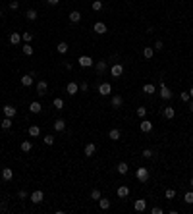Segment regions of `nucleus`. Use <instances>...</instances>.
Returning a JSON list of instances; mask_svg holds the SVG:
<instances>
[{
    "label": "nucleus",
    "instance_id": "33",
    "mask_svg": "<svg viewBox=\"0 0 193 214\" xmlns=\"http://www.w3.org/2000/svg\"><path fill=\"white\" fill-rule=\"evenodd\" d=\"M25 17H27L29 21H35V19H37V12H35V10H27V14H25Z\"/></svg>",
    "mask_w": 193,
    "mask_h": 214
},
{
    "label": "nucleus",
    "instance_id": "13",
    "mask_svg": "<svg viewBox=\"0 0 193 214\" xmlns=\"http://www.w3.org/2000/svg\"><path fill=\"white\" fill-rule=\"evenodd\" d=\"M93 29H95V33H97V35H104V33H106V25L103 23V21H97Z\"/></svg>",
    "mask_w": 193,
    "mask_h": 214
},
{
    "label": "nucleus",
    "instance_id": "23",
    "mask_svg": "<svg viewBox=\"0 0 193 214\" xmlns=\"http://www.w3.org/2000/svg\"><path fill=\"white\" fill-rule=\"evenodd\" d=\"M155 91H156V89H155L153 83H145V85H143V93H145V95H153Z\"/></svg>",
    "mask_w": 193,
    "mask_h": 214
},
{
    "label": "nucleus",
    "instance_id": "48",
    "mask_svg": "<svg viewBox=\"0 0 193 214\" xmlns=\"http://www.w3.org/2000/svg\"><path fill=\"white\" fill-rule=\"evenodd\" d=\"M87 89H89V85H87L85 81H81V85H79V91H83V93H85Z\"/></svg>",
    "mask_w": 193,
    "mask_h": 214
},
{
    "label": "nucleus",
    "instance_id": "19",
    "mask_svg": "<svg viewBox=\"0 0 193 214\" xmlns=\"http://www.w3.org/2000/svg\"><path fill=\"white\" fill-rule=\"evenodd\" d=\"M54 129H56V131H64V129H66V122H64L62 118H58V120L54 122Z\"/></svg>",
    "mask_w": 193,
    "mask_h": 214
},
{
    "label": "nucleus",
    "instance_id": "37",
    "mask_svg": "<svg viewBox=\"0 0 193 214\" xmlns=\"http://www.w3.org/2000/svg\"><path fill=\"white\" fill-rule=\"evenodd\" d=\"M21 39H23L25 42H31V41H33V33H31V31H25L23 35H21Z\"/></svg>",
    "mask_w": 193,
    "mask_h": 214
},
{
    "label": "nucleus",
    "instance_id": "32",
    "mask_svg": "<svg viewBox=\"0 0 193 214\" xmlns=\"http://www.w3.org/2000/svg\"><path fill=\"white\" fill-rule=\"evenodd\" d=\"M68 48H70V47H68L66 42H58V47H56V50H58L60 54H66V52H68Z\"/></svg>",
    "mask_w": 193,
    "mask_h": 214
},
{
    "label": "nucleus",
    "instance_id": "51",
    "mask_svg": "<svg viewBox=\"0 0 193 214\" xmlns=\"http://www.w3.org/2000/svg\"><path fill=\"white\" fill-rule=\"evenodd\" d=\"M189 97H193V87H191V89H189Z\"/></svg>",
    "mask_w": 193,
    "mask_h": 214
},
{
    "label": "nucleus",
    "instance_id": "3",
    "mask_svg": "<svg viewBox=\"0 0 193 214\" xmlns=\"http://www.w3.org/2000/svg\"><path fill=\"white\" fill-rule=\"evenodd\" d=\"M79 66H81V67H91V66H93L95 62H93V58H89V56H79Z\"/></svg>",
    "mask_w": 193,
    "mask_h": 214
},
{
    "label": "nucleus",
    "instance_id": "41",
    "mask_svg": "<svg viewBox=\"0 0 193 214\" xmlns=\"http://www.w3.org/2000/svg\"><path fill=\"white\" fill-rule=\"evenodd\" d=\"M164 195H166V199H174V197H176V191H174V189H166Z\"/></svg>",
    "mask_w": 193,
    "mask_h": 214
},
{
    "label": "nucleus",
    "instance_id": "12",
    "mask_svg": "<svg viewBox=\"0 0 193 214\" xmlns=\"http://www.w3.org/2000/svg\"><path fill=\"white\" fill-rule=\"evenodd\" d=\"M133 208L137 210V212H143L147 208V201L145 199H137V201H135V205H133Z\"/></svg>",
    "mask_w": 193,
    "mask_h": 214
},
{
    "label": "nucleus",
    "instance_id": "2",
    "mask_svg": "<svg viewBox=\"0 0 193 214\" xmlns=\"http://www.w3.org/2000/svg\"><path fill=\"white\" fill-rule=\"evenodd\" d=\"M99 93L103 95V97H108V95L112 93V85H110V83H100V85H99Z\"/></svg>",
    "mask_w": 193,
    "mask_h": 214
},
{
    "label": "nucleus",
    "instance_id": "27",
    "mask_svg": "<svg viewBox=\"0 0 193 214\" xmlns=\"http://www.w3.org/2000/svg\"><path fill=\"white\" fill-rule=\"evenodd\" d=\"M95 67H97V73H104V70H106V62L100 60V62L95 64Z\"/></svg>",
    "mask_w": 193,
    "mask_h": 214
},
{
    "label": "nucleus",
    "instance_id": "29",
    "mask_svg": "<svg viewBox=\"0 0 193 214\" xmlns=\"http://www.w3.org/2000/svg\"><path fill=\"white\" fill-rule=\"evenodd\" d=\"M153 54H155V48H151V47H145V48H143V56H145L147 60L153 58Z\"/></svg>",
    "mask_w": 193,
    "mask_h": 214
},
{
    "label": "nucleus",
    "instance_id": "4",
    "mask_svg": "<svg viewBox=\"0 0 193 214\" xmlns=\"http://www.w3.org/2000/svg\"><path fill=\"white\" fill-rule=\"evenodd\" d=\"M110 73H112V77H120L124 73V66L122 64H114V66L110 67Z\"/></svg>",
    "mask_w": 193,
    "mask_h": 214
},
{
    "label": "nucleus",
    "instance_id": "35",
    "mask_svg": "<svg viewBox=\"0 0 193 214\" xmlns=\"http://www.w3.org/2000/svg\"><path fill=\"white\" fill-rule=\"evenodd\" d=\"M184 201L187 202V205H193V191H187V193L184 195Z\"/></svg>",
    "mask_w": 193,
    "mask_h": 214
},
{
    "label": "nucleus",
    "instance_id": "28",
    "mask_svg": "<svg viewBox=\"0 0 193 214\" xmlns=\"http://www.w3.org/2000/svg\"><path fill=\"white\" fill-rule=\"evenodd\" d=\"M99 207L103 208V210L110 208V201H108V199H103V197H100V199H99Z\"/></svg>",
    "mask_w": 193,
    "mask_h": 214
},
{
    "label": "nucleus",
    "instance_id": "44",
    "mask_svg": "<svg viewBox=\"0 0 193 214\" xmlns=\"http://www.w3.org/2000/svg\"><path fill=\"white\" fill-rule=\"evenodd\" d=\"M143 158H153V151L151 149H145L143 151Z\"/></svg>",
    "mask_w": 193,
    "mask_h": 214
},
{
    "label": "nucleus",
    "instance_id": "15",
    "mask_svg": "<svg viewBox=\"0 0 193 214\" xmlns=\"http://www.w3.org/2000/svg\"><path fill=\"white\" fill-rule=\"evenodd\" d=\"M128 195H130V187H128V185H120V187H118V197H120V199H126Z\"/></svg>",
    "mask_w": 193,
    "mask_h": 214
},
{
    "label": "nucleus",
    "instance_id": "52",
    "mask_svg": "<svg viewBox=\"0 0 193 214\" xmlns=\"http://www.w3.org/2000/svg\"><path fill=\"white\" fill-rule=\"evenodd\" d=\"M189 110H191V112H193V102H189Z\"/></svg>",
    "mask_w": 193,
    "mask_h": 214
},
{
    "label": "nucleus",
    "instance_id": "7",
    "mask_svg": "<svg viewBox=\"0 0 193 214\" xmlns=\"http://www.w3.org/2000/svg\"><path fill=\"white\" fill-rule=\"evenodd\" d=\"M160 97H162L164 100H170V98H172V91H170L164 83H160Z\"/></svg>",
    "mask_w": 193,
    "mask_h": 214
},
{
    "label": "nucleus",
    "instance_id": "14",
    "mask_svg": "<svg viewBox=\"0 0 193 214\" xmlns=\"http://www.w3.org/2000/svg\"><path fill=\"white\" fill-rule=\"evenodd\" d=\"M83 152H85V156H89V158H91V156H93V154L97 152V145H95V143H89L87 147H85V151H83Z\"/></svg>",
    "mask_w": 193,
    "mask_h": 214
},
{
    "label": "nucleus",
    "instance_id": "18",
    "mask_svg": "<svg viewBox=\"0 0 193 214\" xmlns=\"http://www.w3.org/2000/svg\"><path fill=\"white\" fill-rule=\"evenodd\" d=\"M122 102H124V98H122L120 95H114V97H112V108H120Z\"/></svg>",
    "mask_w": 193,
    "mask_h": 214
},
{
    "label": "nucleus",
    "instance_id": "39",
    "mask_svg": "<svg viewBox=\"0 0 193 214\" xmlns=\"http://www.w3.org/2000/svg\"><path fill=\"white\" fill-rule=\"evenodd\" d=\"M23 54H25V56H31V54H33V47H31L29 42H27L25 47H23Z\"/></svg>",
    "mask_w": 193,
    "mask_h": 214
},
{
    "label": "nucleus",
    "instance_id": "10",
    "mask_svg": "<svg viewBox=\"0 0 193 214\" xmlns=\"http://www.w3.org/2000/svg\"><path fill=\"white\" fill-rule=\"evenodd\" d=\"M139 129H141L143 133H149V131L153 129V122H149V120H143V122L139 123Z\"/></svg>",
    "mask_w": 193,
    "mask_h": 214
},
{
    "label": "nucleus",
    "instance_id": "1",
    "mask_svg": "<svg viewBox=\"0 0 193 214\" xmlns=\"http://www.w3.org/2000/svg\"><path fill=\"white\" fill-rule=\"evenodd\" d=\"M135 177H137L141 183H145L147 179H149V170H147V168H143V166L137 168V170H135Z\"/></svg>",
    "mask_w": 193,
    "mask_h": 214
},
{
    "label": "nucleus",
    "instance_id": "42",
    "mask_svg": "<svg viewBox=\"0 0 193 214\" xmlns=\"http://www.w3.org/2000/svg\"><path fill=\"white\" fill-rule=\"evenodd\" d=\"M43 141H44V145H52L54 143V137H52V135H44Z\"/></svg>",
    "mask_w": 193,
    "mask_h": 214
},
{
    "label": "nucleus",
    "instance_id": "20",
    "mask_svg": "<svg viewBox=\"0 0 193 214\" xmlns=\"http://www.w3.org/2000/svg\"><path fill=\"white\" fill-rule=\"evenodd\" d=\"M12 177H14V172L10 170V168H4V170H2V179H4V182H10Z\"/></svg>",
    "mask_w": 193,
    "mask_h": 214
},
{
    "label": "nucleus",
    "instance_id": "16",
    "mask_svg": "<svg viewBox=\"0 0 193 214\" xmlns=\"http://www.w3.org/2000/svg\"><path fill=\"white\" fill-rule=\"evenodd\" d=\"M41 110H43V106H41V102H37V100H33V102L29 104V112H33V114H39Z\"/></svg>",
    "mask_w": 193,
    "mask_h": 214
},
{
    "label": "nucleus",
    "instance_id": "17",
    "mask_svg": "<svg viewBox=\"0 0 193 214\" xmlns=\"http://www.w3.org/2000/svg\"><path fill=\"white\" fill-rule=\"evenodd\" d=\"M116 170H118V174H120V176H126V174H128V170H130V168H128V162H120Z\"/></svg>",
    "mask_w": 193,
    "mask_h": 214
},
{
    "label": "nucleus",
    "instance_id": "5",
    "mask_svg": "<svg viewBox=\"0 0 193 214\" xmlns=\"http://www.w3.org/2000/svg\"><path fill=\"white\" fill-rule=\"evenodd\" d=\"M47 91H48V83L47 81H39L37 83V95L44 97V95H47Z\"/></svg>",
    "mask_w": 193,
    "mask_h": 214
},
{
    "label": "nucleus",
    "instance_id": "53",
    "mask_svg": "<svg viewBox=\"0 0 193 214\" xmlns=\"http://www.w3.org/2000/svg\"><path fill=\"white\" fill-rule=\"evenodd\" d=\"M189 185H191V187H193V177H191V182H189Z\"/></svg>",
    "mask_w": 193,
    "mask_h": 214
},
{
    "label": "nucleus",
    "instance_id": "46",
    "mask_svg": "<svg viewBox=\"0 0 193 214\" xmlns=\"http://www.w3.org/2000/svg\"><path fill=\"white\" fill-rule=\"evenodd\" d=\"M10 8H12V10H18V8H19V2H18V0H12V2H10Z\"/></svg>",
    "mask_w": 193,
    "mask_h": 214
},
{
    "label": "nucleus",
    "instance_id": "38",
    "mask_svg": "<svg viewBox=\"0 0 193 214\" xmlns=\"http://www.w3.org/2000/svg\"><path fill=\"white\" fill-rule=\"evenodd\" d=\"M100 197H103V195H100L99 189H93V191H91V199H93V201H99Z\"/></svg>",
    "mask_w": 193,
    "mask_h": 214
},
{
    "label": "nucleus",
    "instance_id": "49",
    "mask_svg": "<svg viewBox=\"0 0 193 214\" xmlns=\"http://www.w3.org/2000/svg\"><path fill=\"white\" fill-rule=\"evenodd\" d=\"M155 48H156V50H162V48H164V44H162V41H156V44H155Z\"/></svg>",
    "mask_w": 193,
    "mask_h": 214
},
{
    "label": "nucleus",
    "instance_id": "40",
    "mask_svg": "<svg viewBox=\"0 0 193 214\" xmlns=\"http://www.w3.org/2000/svg\"><path fill=\"white\" fill-rule=\"evenodd\" d=\"M180 98L184 100V102H189V98H191V97H189V91H184V93H180Z\"/></svg>",
    "mask_w": 193,
    "mask_h": 214
},
{
    "label": "nucleus",
    "instance_id": "31",
    "mask_svg": "<svg viewBox=\"0 0 193 214\" xmlns=\"http://www.w3.org/2000/svg\"><path fill=\"white\" fill-rule=\"evenodd\" d=\"M33 149V143L31 141H23V143H21V151H23V152H29Z\"/></svg>",
    "mask_w": 193,
    "mask_h": 214
},
{
    "label": "nucleus",
    "instance_id": "36",
    "mask_svg": "<svg viewBox=\"0 0 193 214\" xmlns=\"http://www.w3.org/2000/svg\"><path fill=\"white\" fill-rule=\"evenodd\" d=\"M52 104H54L56 110H62V108H64V100H62V98H54V102H52Z\"/></svg>",
    "mask_w": 193,
    "mask_h": 214
},
{
    "label": "nucleus",
    "instance_id": "43",
    "mask_svg": "<svg viewBox=\"0 0 193 214\" xmlns=\"http://www.w3.org/2000/svg\"><path fill=\"white\" fill-rule=\"evenodd\" d=\"M145 114H147V108L139 106V108H137V116H139V118H145Z\"/></svg>",
    "mask_w": 193,
    "mask_h": 214
},
{
    "label": "nucleus",
    "instance_id": "22",
    "mask_svg": "<svg viewBox=\"0 0 193 214\" xmlns=\"http://www.w3.org/2000/svg\"><path fill=\"white\" fill-rule=\"evenodd\" d=\"M70 21H72V23H77V21H81V14H79L77 10L70 12Z\"/></svg>",
    "mask_w": 193,
    "mask_h": 214
},
{
    "label": "nucleus",
    "instance_id": "24",
    "mask_svg": "<svg viewBox=\"0 0 193 214\" xmlns=\"http://www.w3.org/2000/svg\"><path fill=\"white\" fill-rule=\"evenodd\" d=\"M19 41H21V35L19 33H12V35H10V44H19Z\"/></svg>",
    "mask_w": 193,
    "mask_h": 214
},
{
    "label": "nucleus",
    "instance_id": "47",
    "mask_svg": "<svg viewBox=\"0 0 193 214\" xmlns=\"http://www.w3.org/2000/svg\"><path fill=\"white\" fill-rule=\"evenodd\" d=\"M151 212H153V214H162V208H160V207H153Z\"/></svg>",
    "mask_w": 193,
    "mask_h": 214
},
{
    "label": "nucleus",
    "instance_id": "21",
    "mask_svg": "<svg viewBox=\"0 0 193 214\" xmlns=\"http://www.w3.org/2000/svg\"><path fill=\"white\" fill-rule=\"evenodd\" d=\"M21 85H23V87H31L33 85V75L29 73V75H23V77H21Z\"/></svg>",
    "mask_w": 193,
    "mask_h": 214
},
{
    "label": "nucleus",
    "instance_id": "9",
    "mask_svg": "<svg viewBox=\"0 0 193 214\" xmlns=\"http://www.w3.org/2000/svg\"><path fill=\"white\" fill-rule=\"evenodd\" d=\"M162 114H164V118H166V120H172V118L176 116V110H174V106H164Z\"/></svg>",
    "mask_w": 193,
    "mask_h": 214
},
{
    "label": "nucleus",
    "instance_id": "11",
    "mask_svg": "<svg viewBox=\"0 0 193 214\" xmlns=\"http://www.w3.org/2000/svg\"><path fill=\"white\" fill-rule=\"evenodd\" d=\"M43 199H44L43 191H33V193H31V201L35 202V205H39V202H43Z\"/></svg>",
    "mask_w": 193,
    "mask_h": 214
},
{
    "label": "nucleus",
    "instance_id": "6",
    "mask_svg": "<svg viewBox=\"0 0 193 214\" xmlns=\"http://www.w3.org/2000/svg\"><path fill=\"white\" fill-rule=\"evenodd\" d=\"M66 93H68V95H72V97L77 95V93H79V85L74 83V81H72V83H68V85H66Z\"/></svg>",
    "mask_w": 193,
    "mask_h": 214
},
{
    "label": "nucleus",
    "instance_id": "25",
    "mask_svg": "<svg viewBox=\"0 0 193 214\" xmlns=\"http://www.w3.org/2000/svg\"><path fill=\"white\" fill-rule=\"evenodd\" d=\"M108 137H110L112 141H118V139L122 137V133H120V129H110V133H108Z\"/></svg>",
    "mask_w": 193,
    "mask_h": 214
},
{
    "label": "nucleus",
    "instance_id": "26",
    "mask_svg": "<svg viewBox=\"0 0 193 214\" xmlns=\"http://www.w3.org/2000/svg\"><path fill=\"white\" fill-rule=\"evenodd\" d=\"M29 135H31V137H39V135H41V127L39 126H31L29 127Z\"/></svg>",
    "mask_w": 193,
    "mask_h": 214
},
{
    "label": "nucleus",
    "instance_id": "45",
    "mask_svg": "<svg viewBox=\"0 0 193 214\" xmlns=\"http://www.w3.org/2000/svg\"><path fill=\"white\" fill-rule=\"evenodd\" d=\"M18 197H19V199H27V191L19 189V191H18Z\"/></svg>",
    "mask_w": 193,
    "mask_h": 214
},
{
    "label": "nucleus",
    "instance_id": "8",
    "mask_svg": "<svg viewBox=\"0 0 193 214\" xmlns=\"http://www.w3.org/2000/svg\"><path fill=\"white\" fill-rule=\"evenodd\" d=\"M16 114H18V110H16L12 104H6V106H4V116H6V118H14Z\"/></svg>",
    "mask_w": 193,
    "mask_h": 214
},
{
    "label": "nucleus",
    "instance_id": "50",
    "mask_svg": "<svg viewBox=\"0 0 193 214\" xmlns=\"http://www.w3.org/2000/svg\"><path fill=\"white\" fill-rule=\"evenodd\" d=\"M47 2H48L50 6H56V4H58V2H60V0H47Z\"/></svg>",
    "mask_w": 193,
    "mask_h": 214
},
{
    "label": "nucleus",
    "instance_id": "30",
    "mask_svg": "<svg viewBox=\"0 0 193 214\" xmlns=\"http://www.w3.org/2000/svg\"><path fill=\"white\" fill-rule=\"evenodd\" d=\"M0 127H2V129H10V127H12V118H4L2 123H0Z\"/></svg>",
    "mask_w": 193,
    "mask_h": 214
},
{
    "label": "nucleus",
    "instance_id": "34",
    "mask_svg": "<svg viewBox=\"0 0 193 214\" xmlns=\"http://www.w3.org/2000/svg\"><path fill=\"white\" fill-rule=\"evenodd\" d=\"M91 8H93L95 12H100V10H103V2H100V0H95V2L91 4Z\"/></svg>",
    "mask_w": 193,
    "mask_h": 214
},
{
    "label": "nucleus",
    "instance_id": "54",
    "mask_svg": "<svg viewBox=\"0 0 193 214\" xmlns=\"http://www.w3.org/2000/svg\"><path fill=\"white\" fill-rule=\"evenodd\" d=\"M0 17H2V12H0Z\"/></svg>",
    "mask_w": 193,
    "mask_h": 214
}]
</instances>
